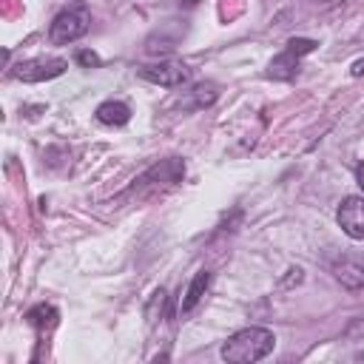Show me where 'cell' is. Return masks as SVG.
<instances>
[{
    "mask_svg": "<svg viewBox=\"0 0 364 364\" xmlns=\"http://www.w3.org/2000/svg\"><path fill=\"white\" fill-rule=\"evenodd\" d=\"M333 276L350 287V290H358L364 287V253H344L333 262Z\"/></svg>",
    "mask_w": 364,
    "mask_h": 364,
    "instance_id": "8992f818",
    "label": "cell"
},
{
    "mask_svg": "<svg viewBox=\"0 0 364 364\" xmlns=\"http://www.w3.org/2000/svg\"><path fill=\"white\" fill-rule=\"evenodd\" d=\"M68 68V63L63 57H34L26 60L14 68V77L23 82H43V80H54Z\"/></svg>",
    "mask_w": 364,
    "mask_h": 364,
    "instance_id": "3957f363",
    "label": "cell"
},
{
    "mask_svg": "<svg viewBox=\"0 0 364 364\" xmlns=\"http://www.w3.org/2000/svg\"><path fill=\"white\" fill-rule=\"evenodd\" d=\"M77 63H80V65H85V68H91V65H97V63H100V57H97L94 51H77Z\"/></svg>",
    "mask_w": 364,
    "mask_h": 364,
    "instance_id": "8fae6325",
    "label": "cell"
},
{
    "mask_svg": "<svg viewBox=\"0 0 364 364\" xmlns=\"http://www.w3.org/2000/svg\"><path fill=\"white\" fill-rule=\"evenodd\" d=\"M355 182H358V188L364 191V162H361V165L355 168Z\"/></svg>",
    "mask_w": 364,
    "mask_h": 364,
    "instance_id": "7c38bea8",
    "label": "cell"
},
{
    "mask_svg": "<svg viewBox=\"0 0 364 364\" xmlns=\"http://www.w3.org/2000/svg\"><path fill=\"white\" fill-rule=\"evenodd\" d=\"M208 284H210V273H208V270H199V273L193 276V282L188 284L185 296L179 299V313H191V310H193V307L202 301V296H205Z\"/></svg>",
    "mask_w": 364,
    "mask_h": 364,
    "instance_id": "52a82bcc",
    "label": "cell"
},
{
    "mask_svg": "<svg viewBox=\"0 0 364 364\" xmlns=\"http://www.w3.org/2000/svg\"><path fill=\"white\" fill-rule=\"evenodd\" d=\"M91 26V14L85 6H71V9H63L54 20H51V28H48V37L51 43L57 46H65V43H74L80 40Z\"/></svg>",
    "mask_w": 364,
    "mask_h": 364,
    "instance_id": "7a4b0ae2",
    "label": "cell"
},
{
    "mask_svg": "<svg viewBox=\"0 0 364 364\" xmlns=\"http://www.w3.org/2000/svg\"><path fill=\"white\" fill-rule=\"evenodd\" d=\"M28 321H31L34 327H40V330L54 327V321H57V310L48 307V304H40V307H34V310L28 313Z\"/></svg>",
    "mask_w": 364,
    "mask_h": 364,
    "instance_id": "30bf717a",
    "label": "cell"
},
{
    "mask_svg": "<svg viewBox=\"0 0 364 364\" xmlns=\"http://www.w3.org/2000/svg\"><path fill=\"white\" fill-rule=\"evenodd\" d=\"M364 71V63H355V68H353V74H361Z\"/></svg>",
    "mask_w": 364,
    "mask_h": 364,
    "instance_id": "4fadbf2b",
    "label": "cell"
},
{
    "mask_svg": "<svg viewBox=\"0 0 364 364\" xmlns=\"http://www.w3.org/2000/svg\"><path fill=\"white\" fill-rule=\"evenodd\" d=\"M336 219H338V228L350 239H364V196L341 199V205L336 210Z\"/></svg>",
    "mask_w": 364,
    "mask_h": 364,
    "instance_id": "277c9868",
    "label": "cell"
},
{
    "mask_svg": "<svg viewBox=\"0 0 364 364\" xmlns=\"http://www.w3.org/2000/svg\"><path fill=\"white\" fill-rule=\"evenodd\" d=\"M276 336L264 327H245L222 344V358L230 364H253L273 353Z\"/></svg>",
    "mask_w": 364,
    "mask_h": 364,
    "instance_id": "6da1fadb",
    "label": "cell"
},
{
    "mask_svg": "<svg viewBox=\"0 0 364 364\" xmlns=\"http://www.w3.org/2000/svg\"><path fill=\"white\" fill-rule=\"evenodd\" d=\"M97 119L102 125H125L131 119V108L125 102H119V100H108V102H102L97 108Z\"/></svg>",
    "mask_w": 364,
    "mask_h": 364,
    "instance_id": "ba28073f",
    "label": "cell"
},
{
    "mask_svg": "<svg viewBox=\"0 0 364 364\" xmlns=\"http://www.w3.org/2000/svg\"><path fill=\"white\" fill-rule=\"evenodd\" d=\"M296 65H299V54L296 51H290V48H284L273 63H270V77H276V80H290L293 74H296Z\"/></svg>",
    "mask_w": 364,
    "mask_h": 364,
    "instance_id": "9c48e42d",
    "label": "cell"
},
{
    "mask_svg": "<svg viewBox=\"0 0 364 364\" xmlns=\"http://www.w3.org/2000/svg\"><path fill=\"white\" fill-rule=\"evenodd\" d=\"M139 77L154 82V85H165V88H176L182 82H188L191 71L182 63H159V65H145L139 68Z\"/></svg>",
    "mask_w": 364,
    "mask_h": 364,
    "instance_id": "5b68a950",
    "label": "cell"
}]
</instances>
